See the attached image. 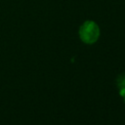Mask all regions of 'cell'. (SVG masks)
I'll return each instance as SVG.
<instances>
[{
	"mask_svg": "<svg viewBox=\"0 0 125 125\" xmlns=\"http://www.w3.org/2000/svg\"><path fill=\"white\" fill-rule=\"evenodd\" d=\"M79 37L85 44H94L100 37V27L94 21H84L79 28Z\"/></svg>",
	"mask_w": 125,
	"mask_h": 125,
	"instance_id": "cell-1",
	"label": "cell"
},
{
	"mask_svg": "<svg viewBox=\"0 0 125 125\" xmlns=\"http://www.w3.org/2000/svg\"><path fill=\"white\" fill-rule=\"evenodd\" d=\"M116 84H117V87H118L119 89L125 88V72H123L122 74H120V75L117 77Z\"/></svg>",
	"mask_w": 125,
	"mask_h": 125,
	"instance_id": "cell-2",
	"label": "cell"
},
{
	"mask_svg": "<svg viewBox=\"0 0 125 125\" xmlns=\"http://www.w3.org/2000/svg\"><path fill=\"white\" fill-rule=\"evenodd\" d=\"M119 95H120L122 98L125 97V88H121V89H119Z\"/></svg>",
	"mask_w": 125,
	"mask_h": 125,
	"instance_id": "cell-3",
	"label": "cell"
},
{
	"mask_svg": "<svg viewBox=\"0 0 125 125\" xmlns=\"http://www.w3.org/2000/svg\"><path fill=\"white\" fill-rule=\"evenodd\" d=\"M123 99H124V101H125V97H124V98H123Z\"/></svg>",
	"mask_w": 125,
	"mask_h": 125,
	"instance_id": "cell-4",
	"label": "cell"
}]
</instances>
